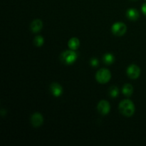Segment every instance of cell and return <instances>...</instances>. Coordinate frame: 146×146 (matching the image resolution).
Wrapping results in <instances>:
<instances>
[{
	"label": "cell",
	"instance_id": "6da1fadb",
	"mask_svg": "<svg viewBox=\"0 0 146 146\" xmlns=\"http://www.w3.org/2000/svg\"><path fill=\"white\" fill-rule=\"evenodd\" d=\"M119 111L125 117H131L135 111L134 104L129 99L123 100L119 104Z\"/></svg>",
	"mask_w": 146,
	"mask_h": 146
},
{
	"label": "cell",
	"instance_id": "7a4b0ae2",
	"mask_svg": "<svg viewBox=\"0 0 146 146\" xmlns=\"http://www.w3.org/2000/svg\"><path fill=\"white\" fill-rule=\"evenodd\" d=\"M78 58V54L74 50H67L61 54V60L66 65H71Z\"/></svg>",
	"mask_w": 146,
	"mask_h": 146
},
{
	"label": "cell",
	"instance_id": "3957f363",
	"mask_svg": "<svg viewBox=\"0 0 146 146\" xmlns=\"http://www.w3.org/2000/svg\"><path fill=\"white\" fill-rule=\"evenodd\" d=\"M111 78V71L107 68H101L97 71L96 74V79L99 84H107Z\"/></svg>",
	"mask_w": 146,
	"mask_h": 146
},
{
	"label": "cell",
	"instance_id": "277c9868",
	"mask_svg": "<svg viewBox=\"0 0 146 146\" xmlns=\"http://www.w3.org/2000/svg\"><path fill=\"white\" fill-rule=\"evenodd\" d=\"M111 30L114 35L117 36H122L126 33L127 27L124 23L116 22L113 24Z\"/></svg>",
	"mask_w": 146,
	"mask_h": 146
},
{
	"label": "cell",
	"instance_id": "5b68a950",
	"mask_svg": "<svg viewBox=\"0 0 146 146\" xmlns=\"http://www.w3.org/2000/svg\"><path fill=\"white\" fill-rule=\"evenodd\" d=\"M127 75L131 79H137L141 75V68L135 64H131L127 68Z\"/></svg>",
	"mask_w": 146,
	"mask_h": 146
},
{
	"label": "cell",
	"instance_id": "8992f818",
	"mask_svg": "<svg viewBox=\"0 0 146 146\" xmlns=\"http://www.w3.org/2000/svg\"><path fill=\"white\" fill-rule=\"evenodd\" d=\"M97 110L101 115H106L109 113L110 110H111V106L106 100H101L98 104Z\"/></svg>",
	"mask_w": 146,
	"mask_h": 146
},
{
	"label": "cell",
	"instance_id": "52a82bcc",
	"mask_svg": "<svg viewBox=\"0 0 146 146\" xmlns=\"http://www.w3.org/2000/svg\"><path fill=\"white\" fill-rule=\"evenodd\" d=\"M31 125L34 128H38L41 126L44 123V118L43 115L39 113H35L31 117Z\"/></svg>",
	"mask_w": 146,
	"mask_h": 146
},
{
	"label": "cell",
	"instance_id": "ba28073f",
	"mask_svg": "<svg viewBox=\"0 0 146 146\" xmlns=\"http://www.w3.org/2000/svg\"><path fill=\"white\" fill-rule=\"evenodd\" d=\"M51 92L55 97H59L63 93V88L58 83H53L50 86Z\"/></svg>",
	"mask_w": 146,
	"mask_h": 146
},
{
	"label": "cell",
	"instance_id": "9c48e42d",
	"mask_svg": "<svg viewBox=\"0 0 146 146\" xmlns=\"http://www.w3.org/2000/svg\"><path fill=\"white\" fill-rule=\"evenodd\" d=\"M126 16L131 21H136V20L138 19L140 17L139 12H138V10L134 8H131L128 9L126 11Z\"/></svg>",
	"mask_w": 146,
	"mask_h": 146
},
{
	"label": "cell",
	"instance_id": "30bf717a",
	"mask_svg": "<svg viewBox=\"0 0 146 146\" xmlns=\"http://www.w3.org/2000/svg\"><path fill=\"white\" fill-rule=\"evenodd\" d=\"M31 30L32 31V32L34 33H37L39 31H41V29L43 27V22L41 19H34V21L31 22Z\"/></svg>",
	"mask_w": 146,
	"mask_h": 146
},
{
	"label": "cell",
	"instance_id": "8fae6325",
	"mask_svg": "<svg viewBox=\"0 0 146 146\" xmlns=\"http://www.w3.org/2000/svg\"><path fill=\"white\" fill-rule=\"evenodd\" d=\"M68 46L70 49L71 50H77L78 47L80 46V41L77 37H72L70 38L68 42Z\"/></svg>",
	"mask_w": 146,
	"mask_h": 146
},
{
	"label": "cell",
	"instance_id": "7c38bea8",
	"mask_svg": "<svg viewBox=\"0 0 146 146\" xmlns=\"http://www.w3.org/2000/svg\"><path fill=\"white\" fill-rule=\"evenodd\" d=\"M122 93L126 97H131L133 93V87L131 84H125L122 88Z\"/></svg>",
	"mask_w": 146,
	"mask_h": 146
},
{
	"label": "cell",
	"instance_id": "4fadbf2b",
	"mask_svg": "<svg viewBox=\"0 0 146 146\" xmlns=\"http://www.w3.org/2000/svg\"><path fill=\"white\" fill-rule=\"evenodd\" d=\"M103 61L107 65H110V64H112L115 61V57L112 54H110V53H108V54H104V56H103Z\"/></svg>",
	"mask_w": 146,
	"mask_h": 146
},
{
	"label": "cell",
	"instance_id": "5bb4252c",
	"mask_svg": "<svg viewBox=\"0 0 146 146\" xmlns=\"http://www.w3.org/2000/svg\"><path fill=\"white\" fill-rule=\"evenodd\" d=\"M109 94L111 96V97L112 98H116L118 97V94H119V89L117 86H113L110 88L109 90Z\"/></svg>",
	"mask_w": 146,
	"mask_h": 146
},
{
	"label": "cell",
	"instance_id": "9a60e30c",
	"mask_svg": "<svg viewBox=\"0 0 146 146\" xmlns=\"http://www.w3.org/2000/svg\"><path fill=\"white\" fill-rule=\"evenodd\" d=\"M34 43L36 46L38 47L41 46L44 43V38H43V36H36L34 38Z\"/></svg>",
	"mask_w": 146,
	"mask_h": 146
},
{
	"label": "cell",
	"instance_id": "2e32d148",
	"mask_svg": "<svg viewBox=\"0 0 146 146\" xmlns=\"http://www.w3.org/2000/svg\"><path fill=\"white\" fill-rule=\"evenodd\" d=\"M90 64H91V65L93 67H96L99 65V61H98V60L97 59V58H91V59Z\"/></svg>",
	"mask_w": 146,
	"mask_h": 146
},
{
	"label": "cell",
	"instance_id": "e0dca14e",
	"mask_svg": "<svg viewBox=\"0 0 146 146\" xmlns=\"http://www.w3.org/2000/svg\"><path fill=\"white\" fill-rule=\"evenodd\" d=\"M141 9H142V12L143 13L144 15L146 17V3H144L142 5V7H141Z\"/></svg>",
	"mask_w": 146,
	"mask_h": 146
},
{
	"label": "cell",
	"instance_id": "ac0fdd59",
	"mask_svg": "<svg viewBox=\"0 0 146 146\" xmlns=\"http://www.w3.org/2000/svg\"><path fill=\"white\" fill-rule=\"evenodd\" d=\"M133 1H135V0H133Z\"/></svg>",
	"mask_w": 146,
	"mask_h": 146
}]
</instances>
